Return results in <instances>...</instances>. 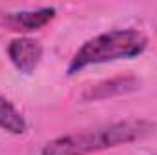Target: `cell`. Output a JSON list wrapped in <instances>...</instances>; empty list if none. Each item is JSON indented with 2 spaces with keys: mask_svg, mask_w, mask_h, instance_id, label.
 I'll list each match as a JSON object with an SVG mask.
<instances>
[{
  "mask_svg": "<svg viewBox=\"0 0 157 155\" xmlns=\"http://www.w3.org/2000/svg\"><path fill=\"white\" fill-rule=\"evenodd\" d=\"M154 130V122L146 119H126L112 124L86 128L60 135L44 144L40 155H90L112 150L146 137Z\"/></svg>",
  "mask_w": 157,
  "mask_h": 155,
  "instance_id": "1",
  "label": "cell"
},
{
  "mask_svg": "<svg viewBox=\"0 0 157 155\" xmlns=\"http://www.w3.org/2000/svg\"><path fill=\"white\" fill-rule=\"evenodd\" d=\"M0 130L11 135H24L28 131V122L24 115L17 110L13 102L0 95Z\"/></svg>",
  "mask_w": 157,
  "mask_h": 155,
  "instance_id": "6",
  "label": "cell"
},
{
  "mask_svg": "<svg viewBox=\"0 0 157 155\" xmlns=\"http://www.w3.org/2000/svg\"><path fill=\"white\" fill-rule=\"evenodd\" d=\"M146 46H148L146 35L133 28L112 29L95 35L75 51V55L68 64V75H75L93 64L113 62L121 59H135L144 53Z\"/></svg>",
  "mask_w": 157,
  "mask_h": 155,
  "instance_id": "2",
  "label": "cell"
},
{
  "mask_svg": "<svg viewBox=\"0 0 157 155\" xmlns=\"http://www.w3.org/2000/svg\"><path fill=\"white\" fill-rule=\"evenodd\" d=\"M42 44L29 37L13 39L7 46V57L11 64L24 75H31L42 59Z\"/></svg>",
  "mask_w": 157,
  "mask_h": 155,
  "instance_id": "3",
  "label": "cell"
},
{
  "mask_svg": "<svg viewBox=\"0 0 157 155\" xmlns=\"http://www.w3.org/2000/svg\"><path fill=\"white\" fill-rule=\"evenodd\" d=\"M139 78L133 75H121V77H113L108 80H102L95 86H90L80 99L84 102H93V100H104L110 97H117V95H126L132 93L135 89H139Z\"/></svg>",
  "mask_w": 157,
  "mask_h": 155,
  "instance_id": "4",
  "label": "cell"
},
{
  "mask_svg": "<svg viewBox=\"0 0 157 155\" xmlns=\"http://www.w3.org/2000/svg\"><path fill=\"white\" fill-rule=\"evenodd\" d=\"M55 15H57L55 7H39V9H33V11L7 13L6 22L15 31H37L40 28L48 26L55 18Z\"/></svg>",
  "mask_w": 157,
  "mask_h": 155,
  "instance_id": "5",
  "label": "cell"
}]
</instances>
